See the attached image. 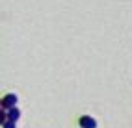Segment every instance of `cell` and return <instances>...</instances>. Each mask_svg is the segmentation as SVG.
Instances as JSON below:
<instances>
[{
	"instance_id": "1",
	"label": "cell",
	"mask_w": 132,
	"mask_h": 128,
	"mask_svg": "<svg viewBox=\"0 0 132 128\" xmlns=\"http://www.w3.org/2000/svg\"><path fill=\"white\" fill-rule=\"evenodd\" d=\"M17 100H19V98H17L15 93H7V95L2 98V108H4V109H11V108H15V106H17Z\"/></svg>"
},
{
	"instance_id": "2",
	"label": "cell",
	"mask_w": 132,
	"mask_h": 128,
	"mask_svg": "<svg viewBox=\"0 0 132 128\" xmlns=\"http://www.w3.org/2000/svg\"><path fill=\"white\" fill-rule=\"evenodd\" d=\"M78 126L80 128H97V121L91 115H82L78 119Z\"/></svg>"
},
{
	"instance_id": "3",
	"label": "cell",
	"mask_w": 132,
	"mask_h": 128,
	"mask_svg": "<svg viewBox=\"0 0 132 128\" xmlns=\"http://www.w3.org/2000/svg\"><path fill=\"white\" fill-rule=\"evenodd\" d=\"M7 119H10V121H19V119H21V112H19V108H11V109H7Z\"/></svg>"
},
{
	"instance_id": "4",
	"label": "cell",
	"mask_w": 132,
	"mask_h": 128,
	"mask_svg": "<svg viewBox=\"0 0 132 128\" xmlns=\"http://www.w3.org/2000/svg\"><path fill=\"white\" fill-rule=\"evenodd\" d=\"M2 128H17V123H15V121H10V119H7L6 123H2Z\"/></svg>"
},
{
	"instance_id": "5",
	"label": "cell",
	"mask_w": 132,
	"mask_h": 128,
	"mask_svg": "<svg viewBox=\"0 0 132 128\" xmlns=\"http://www.w3.org/2000/svg\"><path fill=\"white\" fill-rule=\"evenodd\" d=\"M7 121V109L2 108V112H0V123H6Z\"/></svg>"
}]
</instances>
